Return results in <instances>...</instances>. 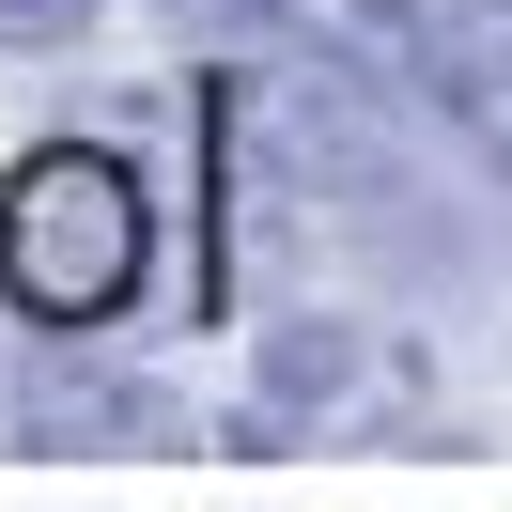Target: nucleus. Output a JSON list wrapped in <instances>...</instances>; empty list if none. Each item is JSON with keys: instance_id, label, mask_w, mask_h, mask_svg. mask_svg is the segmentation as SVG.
Wrapping results in <instances>:
<instances>
[{"instance_id": "6", "label": "nucleus", "mask_w": 512, "mask_h": 512, "mask_svg": "<svg viewBox=\"0 0 512 512\" xmlns=\"http://www.w3.org/2000/svg\"><path fill=\"white\" fill-rule=\"evenodd\" d=\"M78 16H109V0H0V47H78Z\"/></svg>"}, {"instance_id": "3", "label": "nucleus", "mask_w": 512, "mask_h": 512, "mask_svg": "<svg viewBox=\"0 0 512 512\" xmlns=\"http://www.w3.org/2000/svg\"><path fill=\"white\" fill-rule=\"evenodd\" d=\"M342 47L512 187V0H342Z\"/></svg>"}, {"instance_id": "4", "label": "nucleus", "mask_w": 512, "mask_h": 512, "mask_svg": "<svg viewBox=\"0 0 512 512\" xmlns=\"http://www.w3.org/2000/svg\"><path fill=\"white\" fill-rule=\"evenodd\" d=\"M0 450H32V466H187V450H218V435H202V404H187V388L109 373V357L47 342L32 373L0 388Z\"/></svg>"}, {"instance_id": "2", "label": "nucleus", "mask_w": 512, "mask_h": 512, "mask_svg": "<svg viewBox=\"0 0 512 512\" xmlns=\"http://www.w3.org/2000/svg\"><path fill=\"white\" fill-rule=\"evenodd\" d=\"M342 435H404V450H435V388H419V357L388 342L373 311H280L264 326V357H249V404L218 419V450L233 466H280V450H342Z\"/></svg>"}, {"instance_id": "5", "label": "nucleus", "mask_w": 512, "mask_h": 512, "mask_svg": "<svg viewBox=\"0 0 512 512\" xmlns=\"http://www.w3.org/2000/svg\"><path fill=\"white\" fill-rule=\"evenodd\" d=\"M156 16H171L187 47H280L295 16H311V0H156Z\"/></svg>"}, {"instance_id": "1", "label": "nucleus", "mask_w": 512, "mask_h": 512, "mask_svg": "<svg viewBox=\"0 0 512 512\" xmlns=\"http://www.w3.org/2000/svg\"><path fill=\"white\" fill-rule=\"evenodd\" d=\"M140 280H156V187L109 140L16 156V187H0V295L47 342H94L109 311H140Z\"/></svg>"}]
</instances>
